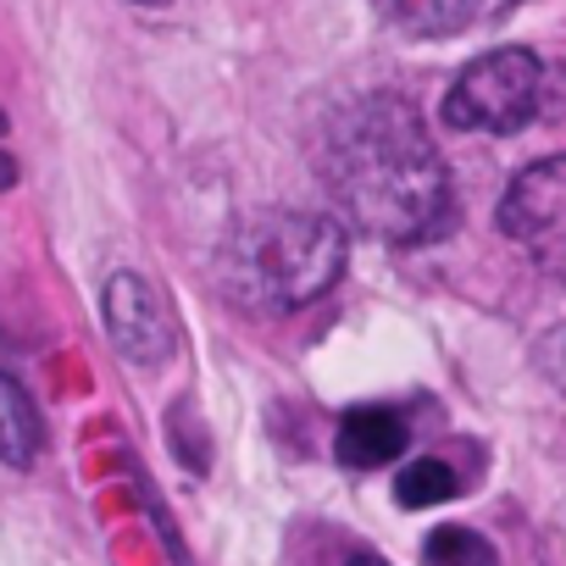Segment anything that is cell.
Returning a JSON list of instances; mask_svg holds the SVG:
<instances>
[{
    "instance_id": "6da1fadb",
    "label": "cell",
    "mask_w": 566,
    "mask_h": 566,
    "mask_svg": "<svg viewBox=\"0 0 566 566\" xmlns=\"http://www.w3.org/2000/svg\"><path fill=\"white\" fill-rule=\"evenodd\" d=\"M317 167L339 217L384 244H428L450 228V172L406 95L378 90L345 101L323 123Z\"/></svg>"
},
{
    "instance_id": "7a4b0ae2",
    "label": "cell",
    "mask_w": 566,
    "mask_h": 566,
    "mask_svg": "<svg viewBox=\"0 0 566 566\" xmlns=\"http://www.w3.org/2000/svg\"><path fill=\"white\" fill-rule=\"evenodd\" d=\"M345 272V228L323 211H261L228 239V283L250 306L295 312Z\"/></svg>"
},
{
    "instance_id": "5b68a950",
    "label": "cell",
    "mask_w": 566,
    "mask_h": 566,
    "mask_svg": "<svg viewBox=\"0 0 566 566\" xmlns=\"http://www.w3.org/2000/svg\"><path fill=\"white\" fill-rule=\"evenodd\" d=\"M101 312H106L112 345H117L134 367H161V361L172 356V317H167L161 295L150 290L139 272H112V277H106Z\"/></svg>"
},
{
    "instance_id": "30bf717a",
    "label": "cell",
    "mask_w": 566,
    "mask_h": 566,
    "mask_svg": "<svg viewBox=\"0 0 566 566\" xmlns=\"http://www.w3.org/2000/svg\"><path fill=\"white\" fill-rule=\"evenodd\" d=\"M422 566H500L494 544L472 527H433L422 544Z\"/></svg>"
},
{
    "instance_id": "9c48e42d",
    "label": "cell",
    "mask_w": 566,
    "mask_h": 566,
    "mask_svg": "<svg viewBox=\"0 0 566 566\" xmlns=\"http://www.w3.org/2000/svg\"><path fill=\"white\" fill-rule=\"evenodd\" d=\"M395 494H400V505H406V511H428V505H444V500H455V494H461V478H455V467H450V461H433V455H422V461L400 467V478H395Z\"/></svg>"
},
{
    "instance_id": "3957f363",
    "label": "cell",
    "mask_w": 566,
    "mask_h": 566,
    "mask_svg": "<svg viewBox=\"0 0 566 566\" xmlns=\"http://www.w3.org/2000/svg\"><path fill=\"white\" fill-rule=\"evenodd\" d=\"M544 62L522 45L478 56L444 95V123L461 134H522L544 112Z\"/></svg>"
},
{
    "instance_id": "7c38bea8",
    "label": "cell",
    "mask_w": 566,
    "mask_h": 566,
    "mask_svg": "<svg viewBox=\"0 0 566 566\" xmlns=\"http://www.w3.org/2000/svg\"><path fill=\"white\" fill-rule=\"evenodd\" d=\"M345 566H389V560H378V555H367V549H361V555H350Z\"/></svg>"
},
{
    "instance_id": "277c9868",
    "label": "cell",
    "mask_w": 566,
    "mask_h": 566,
    "mask_svg": "<svg viewBox=\"0 0 566 566\" xmlns=\"http://www.w3.org/2000/svg\"><path fill=\"white\" fill-rule=\"evenodd\" d=\"M500 233L522 244L538 266L566 277V156H544L505 184Z\"/></svg>"
},
{
    "instance_id": "ba28073f",
    "label": "cell",
    "mask_w": 566,
    "mask_h": 566,
    "mask_svg": "<svg viewBox=\"0 0 566 566\" xmlns=\"http://www.w3.org/2000/svg\"><path fill=\"white\" fill-rule=\"evenodd\" d=\"M40 444H45V428H40L29 389L12 373H0V461L23 472V467L40 461Z\"/></svg>"
},
{
    "instance_id": "8992f818",
    "label": "cell",
    "mask_w": 566,
    "mask_h": 566,
    "mask_svg": "<svg viewBox=\"0 0 566 566\" xmlns=\"http://www.w3.org/2000/svg\"><path fill=\"white\" fill-rule=\"evenodd\" d=\"M334 450L350 472H378L406 450V417L389 411V406H356V411H345Z\"/></svg>"
},
{
    "instance_id": "4fadbf2b",
    "label": "cell",
    "mask_w": 566,
    "mask_h": 566,
    "mask_svg": "<svg viewBox=\"0 0 566 566\" xmlns=\"http://www.w3.org/2000/svg\"><path fill=\"white\" fill-rule=\"evenodd\" d=\"M139 7H167V0H139Z\"/></svg>"
},
{
    "instance_id": "8fae6325",
    "label": "cell",
    "mask_w": 566,
    "mask_h": 566,
    "mask_svg": "<svg viewBox=\"0 0 566 566\" xmlns=\"http://www.w3.org/2000/svg\"><path fill=\"white\" fill-rule=\"evenodd\" d=\"M18 184V156H12V139H7V117H0V189Z\"/></svg>"
},
{
    "instance_id": "52a82bcc",
    "label": "cell",
    "mask_w": 566,
    "mask_h": 566,
    "mask_svg": "<svg viewBox=\"0 0 566 566\" xmlns=\"http://www.w3.org/2000/svg\"><path fill=\"white\" fill-rule=\"evenodd\" d=\"M505 7L511 0H384L389 23H400L406 34H455V29H472Z\"/></svg>"
}]
</instances>
